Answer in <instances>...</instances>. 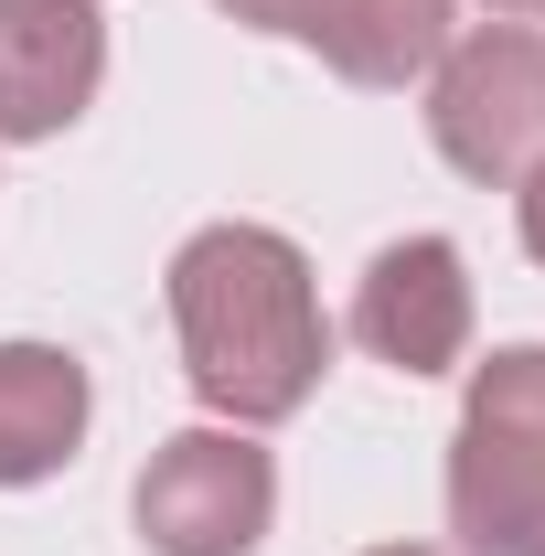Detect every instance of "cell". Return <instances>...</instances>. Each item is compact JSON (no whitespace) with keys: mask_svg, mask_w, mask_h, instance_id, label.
<instances>
[{"mask_svg":"<svg viewBox=\"0 0 545 556\" xmlns=\"http://www.w3.org/2000/svg\"><path fill=\"white\" fill-rule=\"evenodd\" d=\"M514 214H524V247H535V268H545V161L514 182Z\"/></svg>","mask_w":545,"mask_h":556,"instance_id":"obj_9","label":"cell"},{"mask_svg":"<svg viewBox=\"0 0 545 556\" xmlns=\"http://www.w3.org/2000/svg\"><path fill=\"white\" fill-rule=\"evenodd\" d=\"M353 343L396 375H449L471 353V268L449 236H396L353 278Z\"/></svg>","mask_w":545,"mask_h":556,"instance_id":"obj_5","label":"cell"},{"mask_svg":"<svg viewBox=\"0 0 545 556\" xmlns=\"http://www.w3.org/2000/svg\"><path fill=\"white\" fill-rule=\"evenodd\" d=\"M107 11L97 0H0V139H54L97 108Z\"/></svg>","mask_w":545,"mask_h":556,"instance_id":"obj_6","label":"cell"},{"mask_svg":"<svg viewBox=\"0 0 545 556\" xmlns=\"http://www.w3.org/2000/svg\"><path fill=\"white\" fill-rule=\"evenodd\" d=\"M129 514L150 556H257L278 514V460L257 450V428H182L150 450Z\"/></svg>","mask_w":545,"mask_h":556,"instance_id":"obj_4","label":"cell"},{"mask_svg":"<svg viewBox=\"0 0 545 556\" xmlns=\"http://www.w3.org/2000/svg\"><path fill=\"white\" fill-rule=\"evenodd\" d=\"M214 11H236L246 33H289V0H214Z\"/></svg>","mask_w":545,"mask_h":556,"instance_id":"obj_10","label":"cell"},{"mask_svg":"<svg viewBox=\"0 0 545 556\" xmlns=\"http://www.w3.org/2000/svg\"><path fill=\"white\" fill-rule=\"evenodd\" d=\"M86 364L65 343H0V492L54 482L86 439Z\"/></svg>","mask_w":545,"mask_h":556,"instance_id":"obj_8","label":"cell"},{"mask_svg":"<svg viewBox=\"0 0 545 556\" xmlns=\"http://www.w3.org/2000/svg\"><path fill=\"white\" fill-rule=\"evenodd\" d=\"M289 33L342 86H417L449 54V0H289Z\"/></svg>","mask_w":545,"mask_h":556,"instance_id":"obj_7","label":"cell"},{"mask_svg":"<svg viewBox=\"0 0 545 556\" xmlns=\"http://www.w3.org/2000/svg\"><path fill=\"white\" fill-rule=\"evenodd\" d=\"M375 556H439V546H375Z\"/></svg>","mask_w":545,"mask_h":556,"instance_id":"obj_12","label":"cell"},{"mask_svg":"<svg viewBox=\"0 0 545 556\" xmlns=\"http://www.w3.org/2000/svg\"><path fill=\"white\" fill-rule=\"evenodd\" d=\"M428 139L460 182H524L545 161V33L535 22H492L449 33V54L428 65Z\"/></svg>","mask_w":545,"mask_h":556,"instance_id":"obj_3","label":"cell"},{"mask_svg":"<svg viewBox=\"0 0 545 556\" xmlns=\"http://www.w3.org/2000/svg\"><path fill=\"white\" fill-rule=\"evenodd\" d=\"M492 11H503V22H545V0H492Z\"/></svg>","mask_w":545,"mask_h":556,"instance_id":"obj_11","label":"cell"},{"mask_svg":"<svg viewBox=\"0 0 545 556\" xmlns=\"http://www.w3.org/2000/svg\"><path fill=\"white\" fill-rule=\"evenodd\" d=\"M449 535L460 556H545V343H503L460 396Z\"/></svg>","mask_w":545,"mask_h":556,"instance_id":"obj_2","label":"cell"},{"mask_svg":"<svg viewBox=\"0 0 545 556\" xmlns=\"http://www.w3.org/2000/svg\"><path fill=\"white\" fill-rule=\"evenodd\" d=\"M172 332H182V375L225 428H278L310 407L321 364H332V321L310 257L278 225H204L172 257Z\"/></svg>","mask_w":545,"mask_h":556,"instance_id":"obj_1","label":"cell"}]
</instances>
